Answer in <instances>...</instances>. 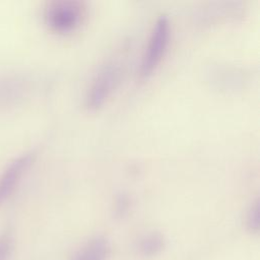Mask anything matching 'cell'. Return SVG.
Masks as SVG:
<instances>
[{"label": "cell", "mask_w": 260, "mask_h": 260, "mask_svg": "<svg viewBox=\"0 0 260 260\" xmlns=\"http://www.w3.org/2000/svg\"><path fill=\"white\" fill-rule=\"evenodd\" d=\"M165 246V240L161 234L150 232L140 238L138 248L143 256L151 257L157 255Z\"/></svg>", "instance_id": "8992f818"}, {"label": "cell", "mask_w": 260, "mask_h": 260, "mask_svg": "<svg viewBox=\"0 0 260 260\" xmlns=\"http://www.w3.org/2000/svg\"><path fill=\"white\" fill-rule=\"evenodd\" d=\"M31 161V154L27 153L15 159L11 165L5 170L2 177L0 178V203L5 199V197L10 193L11 188L15 185L18 178L27 168Z\"/></svg>", "instance_id": "277c9868"}, {"label": "cell", "mask_w": 260, "mask_h": 260, "mask_svg": "<svg viewBox=\"0 0 260 260\" xmlns=\"http://www.w3.org/2000/svg\"><path fill=\"white\" fill-rule=\"evenodd\" d=\"M111 253L109 241L102 236L90 239L72 257V260H107Z\"/></svg>", "instance_id": "5b68a950"}, {"label": "cell", "mask_w": 260, "mask_h": 260, "mask_svg": "<svg viewBox=\"0 0 260 260\" xmlns=\"http://www.w3.org/2000/svg\"><path fill=\"white\" fill-rule=\"evenodd\" d=\"M128 208V199L125 196H122L119 198L118 202H117V207H116V211L120 214H123L124 212L127 211Z\"/></svg>", "instance_id": "9c48e42d"}, {"label": "cell", "mask_w": 260, "mask_h": 260, "mask_svg": "<svg viewBox=\"0 0 260 260\" xmlns=\"http://www.w3.org/2000/svg\"><path fill=\"white\" fill-rule=\"evenodd\" d=\"M247 224L253 230L257 231L259 228V201L256 199L250 206L247 213Z\"/></svg>", "instance_id": "ba28073f"}, {"label": "cell", "mask_w": 260, "mask_h": 260, "mask_svg": "<svg viewBox=\"0 0 260 260\" xmlns=\"http://www.w3.org/2000/svg\"><path fill=\"white\" fill-rule=\"evenodd\" d=\"M122 73L121 63L117 60L108 61L103 65L93 77L84 99L88 110L101 108L119 83Z\"/></svg>", "instance_id": "6da1fadb"}, {"label": "cell", "mask_w": 260, "mask_h": 260, "mask_svg": "<svg viewBox=\"0 0 260 260\" xmlns=\"http://www.w3.org/2000/svg\"><path fill=\"white\" fill-rule=\"evenodd\" d=\"M170 35L171 24L169 17L165 14L159 15L152 26L147 46L141 58L139 67L141 76L150 75L160 63L169 45Z\"/></svg>", "instance_id": "7a4b0ae2"}, {"label": "cell", "mask_w": 260, "mask_h": 260, "mask_svg": "<svg viewBox=\"0 0 260 260\" xmlns=\"http://www.w3.org/2000/svg\"><path fill=\"white\" fill-rule=\"evenodd\" d=\"M83 12L77 1H57L50 4L46 19L52 29L58 32H68L75 29L81 22Z\"/></svg>", "instance_id": "3957f363"}, {"label": "cell", "mask_w": 260, "mask_h": 260, "mask_svg": "<svg viewBox=\"0 0 260 260\" xmlns=\"http://www.w3.org/2000/svg\"><path fill=\"white\" fill-rule=\"evenodd\" d=\"M14 248L13 237L10 232L0 234V260H10Z\"/></svg>", "instance_id": "52a82bcc"}]
</instances>
